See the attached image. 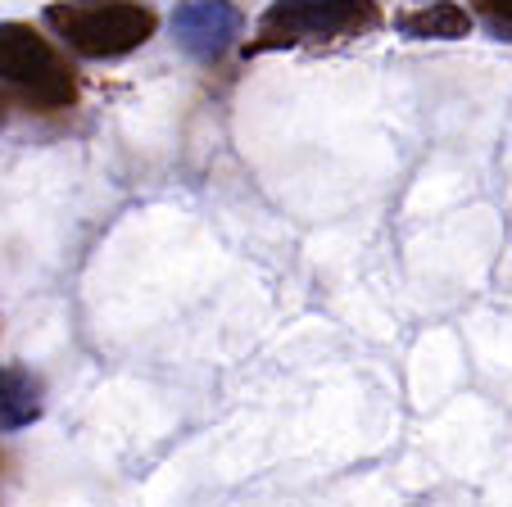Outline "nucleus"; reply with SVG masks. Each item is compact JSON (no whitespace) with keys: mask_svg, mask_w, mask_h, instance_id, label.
Here are the masks:
<instances>
[{"mask_svg":"<svg viewBox=\"0 0 512 507\" xmlns=\"http://www.w3.org/2000/svg\"><path fill=\"white\" fill-rule=\"evenodd\" d=\"M46 23L73 55L82 59H123L155 37L159 14L145 0H55Z\"/></svg>","mask_w":512,"mask_h":507,"instance_id":"2","label":"nucleus"},{"mask_svg":"<svg viewBox=\"0 0 512 507\" xmlns=\"http://www.w3.org/2000/svg\"><path fill=\"white\" fill-rule=\"evenodd\" d=\"M395 28L413 41H463L472 37V14L458 0H426L395 14Z\"/></svg>","mask_w":512,"mask_h":507,"instance_id":"5","label":"nucleus"},{"mask_svg":"<svg viewBox=\"0 0 512 507\" xmlns=\"http://www.w3.org/2000/svg\"><path fill=\"white\" fill-rule=\"evenodd\" d=\"M0 82L46 114L78 100V77L68 59L32 23H0Z\"/></svg>","mask_w":512,"mask_h":507,"instance_id":"3","label":"nucleus"},{"mask_svg":"<svg viewBox=\"0 0 512 507\" xmlns=\"http://www.w3.org/2000/svg\"><path fill=\"white\" fill-rule=\"evenodd\" d=\"M241 28H245V14L236 10L232 0H182L173 10L177 46H182L191 59H200V64L223 59L227 50L236 46Z\"/></svg>","mask_w":512,"mask_h":507,"instance_id":"4","label":"nucleus"},{"mask_svg":"<svg viewBox=\"0 0 512 507\" xmlns=\"http://www.w3.org/2000/svg\"><path fill=\"white\" fill-rule=\"evenodd\" d=\"M5 114H10V100H5V91H0V123H5Z\"/></svg>","mask_w":512,"mask_h":507,"instance_id":"8","label":"nucleus"},{"mask_svg":"<svg viewBox=\"0 0 512 507\" xmlns=\"http://www.w3.org/2000/svg\"><path fill=\"white\" fill-rule=\"evenodd\" d=\"M381 28L377 0H272L245 55L300 46H345Z\"/></svg>","mask_w":512,"mask_h":507,"instance_id":"1","label":"nucleus"},{"mask_svg":"<svg viewBox=\"0 0 512 507\" xmlns=\"http://www.w3.org/2000/svg\"><path fill=\"white\" fill-rule=\"evenodd\" d=\"M41 381L32 376V367L5 363L0 367V435H14L32 421H41Z\"/></svg>","mask_w":512,"mask_h":507,"instance_id":"6","label":"nucleus"},{"mask_svg":"<svg viewBox=\"0 0 512 507\" xmlns=\"http://www.w3.org/2000/svg\"><path fill=\"white\" fill-rule=\"evenodd\" d=\"M472 5L494 23V32L512 37V0H472Z\"/></svg>","mask_w":512,"mask_h":507,"instance_id":"7","label":"nucleus"}]
</instances>
